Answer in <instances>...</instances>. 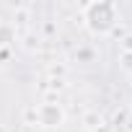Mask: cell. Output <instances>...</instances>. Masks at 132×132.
Returning <instances> with one entry per match:
<instances>
[{
    "mask_svg": "<svg viewBox=\"0 0 132 132\" xmlns=\"http://www.w3.org/2000/svg\"><path fill=\"white\" fill-rule=\"evenodd\" d=\"M36 122L44 129H60L65 124V109L60 104H54V101H47V104H42L36 109Z\"/></svg>",
    "mask_w": 132,
    "mask_h": 132,
    "instance_id": "cell-2",
    "label": "cell"
},
{
    "mask_svg": "<svg viewBox=\"0 0 132 132\" xmlns=\"http://www.w3.org/2000/svg\"><path fill=\"white\" fill-rule=\"evenodd\" d=\"M119 65L124 73H132V52H122L119 54Z\"/></svg>",
    "mask_w": 132,
    "mask_h": 132,
    "instance_id": "cell-3",
    "label": "cell"
},
{
    "mask_svg": "<svg viewBox=\"0 0 132 132\" xmlns=\"http://www.w3.org/2000/svg\"><path fill=\"white\" fill-rule=\"evenodd\" d=\"M117 21H119V8L111 3V0H93V3L83 5V23L96 36L111 34Z\"/></svg>",
    "mask_w": 132,
    "mask_h": 132,
    "instance_id": "cell-1",
    "label": "cell"
},
{
    "mask_svg": "<svg viewBox=\"0 0 132 132\" xmlns=\"http://www.w3.org/2000/svg\"><path fill=\"white\" fill-rule=\"evenodd\" d=\"M129 111H132V101H129Z\"/></svg>",
    "mask_w": 132,
    "mask_h": 132,
    "instance_id": "cell-4",
    "label": "cell"
}]
</instances>
